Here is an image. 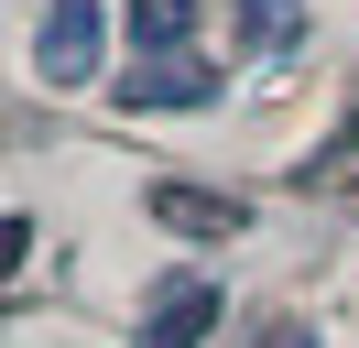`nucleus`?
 <instances>
[{"instance_id":"20e7f679","label":"nucleus","mask_w":359,"mask_h":348,"mask_svg":"<svg viewBox=\"0 0 359 348\" xmlns=\"http://www.w3.org/2000/svg\"><path fill=\"white\" fill-rule=\"evenodd\" d=\"M153 218H163V229H185V239H229V229H250L240 196H207V185H153Z\"/></svg>"},{"instance_id":"423d86ee","label":"nucleus","mask_w":359,"mask_h":348,"mask_svg":"<svg viewBox=\"0 0 359 348\" xmlns=\"http://www.w3.org/2000/svg\"><path fill=\"white\" fill-rule=\"evenodd\" d=\"M196 33V0H131V44L153 55V44H185Z\"/></svg>"},{"instance_id":"0eeeda50","label":"nucleus","mask_w":359,"mask_h":348,"mask_svg":"<svg viewBox=\"0 0 359 348\" xmlns=\"http://www.w3.org/2000/svg\"><path fill=\"white\" fill-rule=\"evenodd\" d=\"M22 250H33V218H0V283L22 272Z\"/></svg>"},{"instance_id":"f03ea898","label":"nucleus","mask_w":359,"mask_h":348,"mask_svg":"<svg viewBox=\"0 0 359 348\" xmlns=\"http://www.w3.org/2000/svg\"><path fill=\"white\" fill-rule=\"evenodd\" d=\"M33 55H44L55 87H88V76H98V0H55L44 33H33Z\"/></svg>"},{"instance_id":"f257e3e1","label":"nucleus","mask_w":359,"mask_h":348,"mask_svg":"<svg viewBox=\"0 0 359 348\" xmlns=\"http://www.w3.org/2000/svg\"><path fill=\"white\" fill-rule=\"evenodd\" d=\"M120 98H131V109H207V98H218V65H196V55H175V44H153V55L120 76Z\"/></svg>"},{"instance_id":"7ed1b4c3","label":"nucleus","mask_w":359,"mask_h":348,"mask_svg":"<svg viewBox=\"0 0 359 348\" xmlns=\"http://www.w3.org/2000/svg\"><path fill=\"white\" fill-rule=\"evenodd\" d=\"M218 316H229V294H218V283H175V294L142 316V337H131V348H196Z\"/></svg>"},{"instance_id":"39448f33","label":"nucleus","mask_w":359,"mask_h":348,"mask_svg":"<svg viewBox=\"0 0 359 348\" xmlns=\"http://www.w3.org/2000/svg\"><path fill=\"white\" fill-rule=\"evenodd\" d=\"M229 22H240L250 55H283V44L305 33V0H229Z\"/></svg>"}]
</instances>
